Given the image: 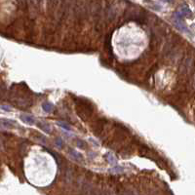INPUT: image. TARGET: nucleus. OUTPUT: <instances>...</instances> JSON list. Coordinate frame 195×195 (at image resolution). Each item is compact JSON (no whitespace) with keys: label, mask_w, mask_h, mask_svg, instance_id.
Masks as SVG:
<instances>
[{"label":"nucleus","mask_w":195,"mask_h":195,"mask_svg":"<svg viewBox=\"0 0 195 195\" xmlns=\"http://www.w3.org/2000/svg\"><path fill=\"white\" fill-rule=\"evenodd\" d=\"M77 146L81 149H84L85 147H86V142H83V141H78L77 142Z\"/></svg>","instance_id":"obj_10"},{"label":"nucleus","mask_w":195,"mask_h":195,"mask_svg":"<svg viewBox=\"0 0 195 195\" xmlns=\"http://www.w3.org/2000/svg\"><path fill=\"white\" fill-rule=\"evenodd\" d=\"M57 146H58L59 147H61V146H63V141H61V139H60V138H58L57 139Z\"/></svg>","instance_id":"obj_13"},{"label":"nucleus","mask_w":195,"mask_h":195,"mask_svg":"<svg viewBox=\"0 0 195 195\" xmlns=\"http://www.w3.org/2000/svg\"><path fill=\"white\" fill-rule=\"evenodd\" d=\"M144 2L148 4V5L150 6V8H152L153 10H156V11L161 10V6H159L158 4H156V3H154V2L150 1V0H144Z\"/></svg>","instance_id":"obj_4"},{"label":"nucleus","mask_w":195,"mask_h":195,"mask_svg":"<svg viewBox=\"0 0 195 195\" xmlns=\"http://www.w3.org/2000/svg\"><path fill=\"white\" fill-rule=\"evenodd\" d=\"M180 13H182L184 17H186V16H191V15H192V12L190 11V9L188 8V7H182V8H180Z\"/></svg>","instance_id":"obj_6"},{"label":"nucleus","mask_w":195,"mask_h":195,"mask_svg":"<svg viewBox=\"0 0 195 195\" xmlns=\"http://www.w3.org/2000/svg\"><path fill=\"white\" fill-rule=\"evenodd\" d=\"M42 108H43L44 111H46V112H51L52 110H53L54 106L52 104H49V103H45L42 104Z\"/></svg>","instance_id":"obj_5"},{"label":"nucleus","mask_w":195,"mask_h":195,"mask_svg":"<svg viewBox=\"0 0 195 195\" xmlns=\"http://www.w3.org/2000/svg\"><path fill=\"white\" fill-rule=\"evenodd\" d=\"M162 1H164V2H167V3H173V2H174V0H162Z\"/></svg>","instance_id":"obj_14"},{"label":"nucleus","mask_w":195,"mask_h":195,"mask_svg":"<svg viewBox=\"0 0 195 195\" xmlns=\"http://www.w3.org/2000/svg\"><path fill=\"white\" fill-rule=\"evenodd\" d=\"M0 122H1L2 125H4L5 127H8V128H12L17 125V122H15V121H13V120H9V119H1Z\"/></svg>","instance_id":"obj_2"},{"label":"nucleus","mask_w":195,"mask_h":195,"mask_svg":"<svg viewBox=\"0 0 195 195\" xmlns=\"http://www.w3.org/2000/svg\"><path fill=\"white\" fill-rule=\"evenodd\" d=\"M38 126H39L40 129H41L42 131H44L45 133H47V134H49V133L51 132V129H50V126H49L48 124H46V123L39 122V123H38Z\"/></svg>","instance_id":"obj_3"},{"label":"nucleus","mask_w":195,"mask_h":195,"mask_svg":"<svg viewBox=\"0 0 195 195\" xmlns=\"http://www.w3.org/2000/svg\"><path fill=\"white\" fill-rule=\"evenodd\" d=\"M0 109H3V110H5V111H10V110H12V108H10V106H2V104H0Z\"/></svg>","instance_id":"obj_11"},{"label":"nucleus","mask_w":195,"mask_h":195,"mask_svg":"<svg viewBox=\"0 0 195 195\" xmlns=\"http://www.w3.org/2000/svg\"><path fill=\"white\" fill-rule=\"evenodd\" d=\"M21 119L28 125H34L35 124L34 117L31 115H28V114H22V115H21Z\"/></svg>","instance_id":"obj_1"},{"label":"nucleus","mask_w":195,"mask_h":195,"mask_svg":"<svg viewBox=\"0 0 195 195\" xmlns=\"http://www.w3.org/2000/svg\"><path fill=\"white\" fill-rule=\"evenodd\" d=\"M70 154H71V156H73V157L76 159V160H82V155H81V154L78 153V152H76V151H74V150H72V149H71V150H70Z\"/></svg>","instance_id":"obj_7"},{"label":"nucleus","mask_w":195,"mask_h":195,"mask_svg":"<svg viewBox=\"0 0 195 195\" xmlns=\"http://www.w3.org/2000/svg\"><path fill=\"white\" fill-rule=\"evenodd\" d=\"M122 171H123V168L116 167L115 169H112V170H110V172H116V173H119V172H122Z\"/></svg>","instance_id":"obj_12"},{"label":"nucleus","mask_w":195,"mask_h":195,"mask_svg":"<svg viewBox=\"0 0 195 195\" xmlns=\"http://www.w3.org/2000/svg\"><path fill=\"white\" fill-rule=\"evenodd\" d=\"M106 157H108V158H106V159H108V162L110 163V164H114V163L116 162V159L114 158V156H113L111 153H108V154L106 155Z\"/></svg>","instance_id":"obj_8"},{"label":"nucleus","mask_w":195,"mask_h":195,"mask_svg":"<svg viewBox=\"0 0 195 195\" xmlns=\"http://www.w3.org/2000/svg\"><path fill=\"white\" fill-rule=\"evenodd\" d=\"M58 125L61 126L63 129H65L66 131H70V127L67 124H65V123H63V122H58Z\"/></svg>","instance_id":"obj_9"}]
</instances>
